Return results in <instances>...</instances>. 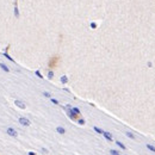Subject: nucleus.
Segmentation results:
<instances>
[{
    "label": "nucleus",
    "mask_w": 155,
    "mask_h": 155,
    "mask_svg": "<svg viewBox=\"0 0 155 155\" xmlns=\"http://www.w3.org/2000/svg\"><path fill=\"white\" fill-rule=\"evenodd\" d=\"M57 61H59V57H57V56H54V57L50 60V62H49V67H50V68L56 67V63H57Z\"/></svg>",
    "instance_id": "1"
},
{
    "label": "nucleus",
    "mask_w": 155,
    "mask_h": 155,
    "mask_svg": "<svg viewBox=\"0 0 155 155\" xmlns=\"http://www.w3.org/2000/svg\"><path fill=\"white\" fill-rule=\"evenodd\" d=\"M147 148L150 149L152 152H154V153H155V147H154V146H152V144H147Z\"/></svg>",
    "instance_id": "2"
},
{
    "label": "nucleus",
    "mask_w": 155,
    "mask_h": 155,
    "mask_svg": "<svg viewBox=\"0 0 155 155\" xmlns=\"http://www.w3.org/2000/svg\"><path fill=\"white\" fill-rule=\"evenodd\" d=\"M104 136H105V137H106L108 140H110V141L112 140V136L110 135V134H108V133H104Z\"/></svg>",
    "instance_id": "3"
},
{
    "label": "nucleus",
    "mask_w": 155,
    "mask_h": 155,
    "mask_svg": "<svg viewBox=\"0 0 155 155\" xmlns=\"http://www.w3.org/2000/svg\"><path fill=\"white\" fill-rule=\"evenodd\" d=\"M117 144H118V146H119L122 149H125V146H124V144H122L121 142H117Z\"/></svg>",
    "instance_id": "4"
},
{
    "label": "nucleus",
    "mask_w": 155,
    "mask_h": 155,
    "mask_svg": "<svg viewBox=\"0 0 155 155\" xmlns=\"http://www.w3.org/2000/svg\"><path fill=\"white\" fill-rule=\"evenodd\" d=\"M57 131H59V133H61V134H63V133H65V130H63L62 128H57Z\"/></svg>",
    "instance_id": "5"
},
{
    "label": "nucleus",
    "mask_w": 155,
    "mask_h": 155,
    "mask_svg": "<svg viewBox=\"0 0 155 155\" xmlns=\"http://www.w3.org/2000/svg\"><path fill=\"white\" fill-rule=\"evenodd\" d=\"M111 154L112 155H119L118 154V152H116V150H111Z\"/></svg>",
    "instance_id": "6"
},
{
    "label": "nucleus",
    "mask_w": 155,
    "mask_h": 155,
    "mask_svg": "<svg viewBox=\"0 0 155 155\" xmlns=\"http://www.w3.org/2000/svg\"><path fill=\"white\" fill-rule=\"evenodd\" d=\"M127 135H128L129 137H131V138H135V136L133 135V134H130V133H128V134H127Z\"/></svg>",
    "instance_id": "7"
}]
</instances>
